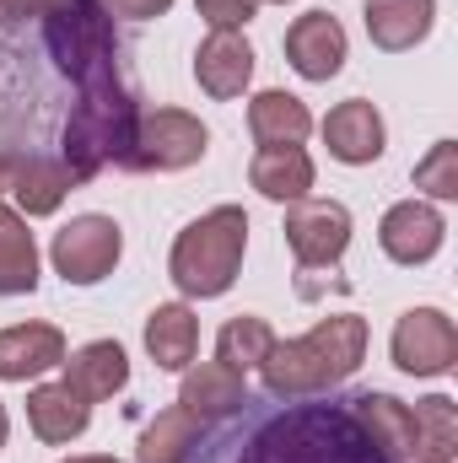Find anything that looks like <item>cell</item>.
Returning <instances> with one entry per match:
<instances>
[{"instance_id":"13","label":"cell","mask_w":458,"mask_h":463,"mask_svg":"<svg viewBox=\"0 0 458 463\" xmlns=\"http://www.w3.org/2000/svg\"><path fill=\"white\" fill-rule=\"evenodd\" d=\"M65 361V335L54 324H11L0 329V383L43 377Z\"/></svg>"},{"instance_id":"32","label":"cell","mask_w":458,"mask_h":463,"mask_svg":"<svg viewBox=\"0 0 458 463\" xmlns=\"http://www.w3.org/2000/svg\"><path fill=\"white\" fill-rule=\"evenodd\" d=\"M65 463H119V458H103V453H81V458H65Z\"/></svg>"},{"instance_id":"20","label":"cell","mask_w":458,"mask_h":463,"mask_svg":"<svg viewBox=\"0 0 458 463\" xmlns=\"http://www.w3.org/2000/svg\"><path fill=\"white\" fill-rule=\"evenodd\" d=\"M146 350L162 372H184L195 366V350H200V318L184 307V302H162L151 307L146 318Z\"/></svg>"},{"instance_id":"25","label":"cell","mask_w":458,"mask_h":463,"mask_svg":"<svg viewBox=\"0 0 458 463\" xmlns=\"http://www.w3.org/2000/svg\"><path fill=\"white\" fill-rule=\"evenodd\" d=\"M270 345H275V329L264 318H253V313H237L216 335V361H227L232 372H248V366H259L270 355Z\"/></svg>"},{"instance_id":"29","label":"cell","mask_w":458,"mask_h":463,"mask_svg":"<svg viewBox=\"0 0 458 463\" xmlns=\"http://www.w3.org/2000/svg\"><path fill=\"white\" fill-rule=\"evenodd\" d=\"M60 5H71V0H0V22H27V16H54Z\"/></svg>"},{"instance_id":"1","label":"cell","mask_w":458,"mask_h":463,"mask_svg":"<svg viewBox=\"0 0 458 463\" xmlns=\"http://www.w3.org/2000/svg\"><path fill=\"white\" fill-rule=\"evenodd\" d=\"M361 355H367V324L356 313H335L297 340H275L270 355L259 361V377L275 399H302L345 383L361 366Z\"/></svg>"},{"instance_id":"17","label":"cell","mask_w":458,"mask_h":463,"mask_svg":"<svg viewBox=\"0 0 458 463\" xmlns=\"http://www.w3.org/2000/svg\"><path fill=\"white\" fill-rule=\"evenodd\" d=\"M65 366V388H76L87 404H98V399H114L119 388L129 383V355L119 340H92V345H81L71 361H60Z\"/></svg>"},{"instance_id":"26","label":"cell","mask_w":458,"mask_h":463,"mask_svg":"<svg viewBox=\"0 0 458 463\" xmlns=\"http://www.w3.org/2000/svg\"><path fill=\"white\" fill-rule=\"evenodd\" d=\"M415 431H421V458H443L453 463V448H458V410L453 399L432 393L415 404Z\"/></svg>"},{"instance_id":"5","label":"cell","mask_w":458,"mask_h":463,"mask_svg":"<svg viewBox=\"0 0 458 463\" xmlns=\"http://www.w3.org/2000/svg\"><path fill=\"white\" fill-rule=\"evenodd\" d=\"M211 129L184 109H146L135 118V146H129V167L140 173H184L205 156Z\"/></svg>"},{"instance_id":"11","label":"cell","mask_w":458,"mask_h":463,"mask_svg":"<svg viewBox=\"0 0 458 463\" xmlns=\"http://www.w3.org/2000/svg\"><path fill=\"white\" fill-rule=\"evenodd\" d=\"M350 420L372 437V448H377L383 458H394V463L421 458L415 410H410V404H399L394 393H361V399H350Z\"/></svg>"},{"instance_id":"21","label":"cell","mask_w":458,"mask_h":463,"mask_svg":"<svg viewBox=\"0 0 458 463\" xmlns=\"http://www.w3.org/2000/svg\"><path fill=\"white\" fill-rule=\"evenodd\" d=\"M71 167L54 162V156H16V173H11V194L22 205V216H54L71 194Z\"/></svg>"},{"instance_id":"10","label":"cell","mask_w":458,"mask_h":463,"mask_svg":"<svg viewBox=\"0 0 458 463\" xmlns=\"http://www.w3.org/2000/svg\"><path fill=\"white\" fill-rule=\"evenodd\" d=\"M443 237H448V222H443V211L426 205V200H399V205H388L383 222H377V242H383V253H388L394 264H426V259L443 248Z\"/></svg>"},{"instance_id":"19","label":"cell","mask_w":458,"mask_h":463,"mask_svg":"<svg viewBox=\"0 0 458 463\" xmlns=\"http://www.w3.org/2000/svg\"><path fill=\"white\" fill-rule=\"evenodd\" d=\"M432 16H437V0H367V38L388 54H405L415 49L426 33H432Z\"/></svg>"},{"instance_id":"6","label":"cell","mask_w":458,"mask_h":463,"mask_svg":"<svg viewBox=\"0 0 458 463\" xmlns=\"http://www.w3.org/2000/svg\"><path fill=\"white\" fill-rule=\"evenodd\" d=\"M124 253V232H119L114 216H71L65 227L54 232V269L65 275V286H98L109 280Z\"/></svg>"},{"instance_id":"14","label":"cell","mask_w":458,"mask_h":463,"mask_svg":"<svg viewBox=\"0 0 458 463\" xmlns=\"http://www.w3.org/2000/svg\"><path fill=\"white\" fill-rule=\"evenodd\" d=\"M195 81L216 98V103H232L243 98V87L253 81V49L243 33H211L195 54Z\"/></svg>"},{"instance_id":"35","label":"cell","mask_w":458,"mask_h":463,"mask_svg":"<svg viewBox=\"0 0 458 463\" xmlns=\"http://www.w3.org/2000/svg\"><path fill=\"white\" fill-rule=\"evenodd\" d=\"M275 5H286V0H275Z\"/></svg>"},{"instance_id":"18","label":"cell","mask_w":458,"mask_h":463,"mask_svg":"<svg viewBox=\"0 0 458 463\" xmlns=\"http://www.w3.org/2000/svg\"><path fill=\"white\" fill-rule=\"evenodd\" d=\"M248 184L264 200H275V205L308 200V189H313V156L302 146H259V156L248 167Z\"/></svg>"},{"instance_id":"3","label":"cell","mask_w":458,"mask_h":463,"mask_svg":"<svg viewBox=\"0 0 458 463\" xmlns=\"http://www.w3.org/2000/svg\"><path fill=\"white\" fill-rule=\"evenodd\" d=\"M135 118H140V109L119 92V81L87 87L81 103L65 118V167H71V178H98L109 162L129 167Z\"/></svg>"},{"instance_id":"27","label":"cell","mask_w":458,"mask_h":463,"mask_svg":"<svg viewBox=\"0 0 458 463\" xmlns=\"http://www.w3.org/2000/svg\"><path fill=\"white\" fill-rule=\"evenodd\" d=\"M415 189H426L432 200H458V146L453 140H437L415 162Z\"/></svg>"},{"instance_id":"33","label":"cell","mask_w":458,"mask_h":463,"mask_svg":"<svg viewBox=\"0 0 458 463\" xmlns=\"http://www.w3.org/2000/svg\"><path fill=\"white\" fill-rule=\"evenodd\" d=\"M5 431H11V420H5V404H0V448H5Z\"/></svg>"},{"instance_id":"22","label":"cell","mask_w":458,"mask_h":463,"mask_svg":"<svg viewBox=\"0 0 458 463\" xmlns=\"http://www.w3.org/2000/svg\"><path fill=\"white\" fill-rule=\"evenodd\" d=\"M248 135L259 146H302L313 135V114L291 92H259L248 103Z\"/></svg>"},{"instance_id":"4","label":"cell","mask_w":458,"mask_h":463,"mask_svg":"<svg viewBox=\"0 0 458 463\" xmlns=\"http://www.w3.org/2000/svg\"><path fill=\"white\" fill-rule=\"evenodd\" d=\"M49 49L65 76L87 87L114 81V16L103 0H71L49 16Z\"/></svg>"},{"instance_id":"16","label":"cell","mask_w":458,"mask_h":463,"mask_svg":"<svg viewBox=\"0 0 458 463\" xmlns=\"http://www.w3.org/2000/svg\"><path fill=\"white\" fill-rule=\"evenodd\" d=\"M178 404L189 415H200V420H222V415H237L248 404V383H243V372H232L227 361H200V366H184Z\"/></svg>"},{"instance_id":"34","label":"cell","mask_w":458,"mask_h":463,"mask_svg":"<svg viewBox=\"0 0 458 463\" xmlns=\"http://www.w3.org/2000/svg\"><path fill=\"white\" fill-rule=\"evenodd\" d=\"M415 463H443V458H415Z\"/></svg>"},{"instance_id":"12","label":"cell","mask_w":458,"mask_h":463,"mask_svg":"<svg viewBox=\"0 0 458 463\" xmlns=\"http://www.w3.org/2000/svg\"><path fill=\"white\" fill-rule=\"evenodd\" d=\"M324 146H329V156L345 162V167L377 162L383 146H388L383 114H377L367 98H350V103H340V109H329V118H324Z\"/></svg>"},{"instance_id":"8","label":"cell","mask_w":458,"mask_h":463,"mask_svg":"<svg viewBox=\"0 0 458 463\" xmlns=\"http://www.w3.org/2000/svg\"><path fill=\"white\" fill-rule=\"evenodd\" d=\"M286 242L297 253L302 269H324L340 264V253L350 248V211L340 200H291L286 211Z\"/></svg>"},{"instance_id":"9","label":"cell","mask_w":458,"mask_h":463,"mask_svg":"<svg viewBox=\"0 0 458 463\" xmlns=\"http://www.w3.org/2000/svg\"><path fill=\"white\" fill-rule=\"evenodd\" d=\"M345 27L340 16H329V11H302L291 27H286V60H291V71L302 76V81H329V76H340L345 65Z\"/></svg>"},{"instance_id":"2","label":"cell","mask_w":458,"mask_h":463,"mask_svg":"<svg viewBox=\"0 0 458 463\" xmlns=\"http://www.w3.org/2000/svg\"><path fill=\"white\" fill-rule=\"evenodd\" d=\"M243 253H248V216H243V205H216V211H205L200 222H189L173 237L167 275H173V286L184 297L211 302V297L232 291V280L243 269Z\"/></svg>"},{"instance_id":"28","label":"cell","mask_w":458,"mask_h":463,"mask_svg":"<svg viewBox=\"0 0 458 463\" xmlns=\"http://www.w3.org/2000/svg\"><path fill=\"white\" fill-rule=\"evenodd\" d=\"M195 11L211 22V33H237L259 16V0H195Z\"/></svg>"},{"instance_id":"23","label":"cell","mask_w":458,"mask_h":463,"mask_svg":"<svg viewBox=\"0 0 458 463\" xmlns=\"http://www.w3.org/2000/svg\"><path fill=\"white\" fill-rule=\"evenodd\" d=\"M38 286V242L22 211L0 205V297H27Z\"/></svg>"},{"instance_id":"15","label":"cell","mask_w":458,"mask_h":463,"mask_svg":"<svg viewBox=\"0 0 458 463\" xmlns=\"http://www.w3.org/2000/svg\"><path fill=\"white\" fill-rule=\"evenodd\" d=\"M27 426H33V437L49 442V448L76 442V437L92 426V404H87L76 388H65V383H38V388L27 393Z\"/></svg>"},{"instance_id":"31","label":"cell","mask_w":458,"mask_h":463,"mask_svg":"<svg viewBox=\"0 0 458 463\" xmlns=\"http://www.w3.org/2000/svg\"><path fill=\"white\" fill-rule=\"evenodd\" d=\"M11 173H16V156H11V151H0V194L11 189Z\"/></svg>"},{"instance_id":"24","label":"cell","mask_w":458,"mask_h":463,"mask_svg":"<svg viewBox=\"0 0 458 463\" xmlns=\"http://www.w3.org/2000/svg\"><path fill=\"white\" fill-rule=\"evenodd\" d=\"M200 431H205V420L189 415L184 404L162 410L140 437V463H189V453L200 448Z\"/></svg>"},{"instance_id":"30","label":"cell","mask_w":458,"mask_h":463,"mask_svg":"<svg viewBox=\"0 0 458 463\" xmlns=\"http://www.w3.org/2000/svg\"><path fill=\"white\" fill-rule=\"evenodd\" d=\"M173 0H109V11L114 16H129V22H151V16H162Z\"/></svg>"},{"instance_id":"7","label":"cell","mask_w":458,"mask_h":463,"mask_svg":"<svg viewBox=\"0 0 458 463\" xmlns=\"http://www.w3.org/2000/svg\"><path fill=\"white\" fill-rule=\"evenodd\" d=\"M388 350H394L399 372L443 377V372H453V361H458V329L443 307H410V313H399Z\"/></svg>"}]
</instances>
